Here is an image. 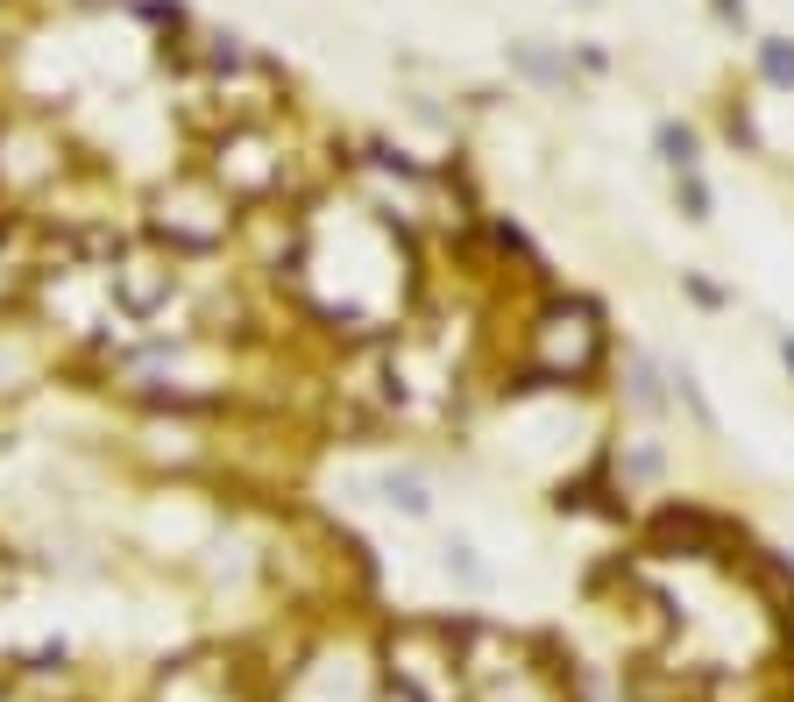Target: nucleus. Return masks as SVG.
Segmentation results:
<instances>
[{"mask_svg":"<svg viewBox=\"0 0 794 702\" xmlns=\"http://www.w3.org/2000/svg\"><path fill=\"white\" fill-rule=\"evenodd\" d=\"M539 355L553 369H589L596 362V320H589V305H568V312H546V327H539Z\"/></svg>","mask_w":794,"mask_h":702,"instance_id":"1","label":"nucleus"},{"mask_svg":"<svg viewBox=\"0 0 794 702\" xmlns=\"http://www.w3.org/2000/svg\"><path fill=\"white\" fill-rule=\"evenodd\" d=\"M766 71H773V78H794V50H787V43H766Z\"/></svg>","mask_w":794,"mask_h":702,"instance_id":"2","label":"nucleus"},{"mask_svg":"<svg viewBox=\"0 0 794 702\" xmlns=\"http://www.w3.org/2000/svg\"><path fill=\"white\" fill-rule=\"evenodd\" d=\"M787 369H794V341H787Z\"/></svg>","mask_w":794,"mask_h":702,"instance_id":"3","label":"nucleus"}]
</instances>
